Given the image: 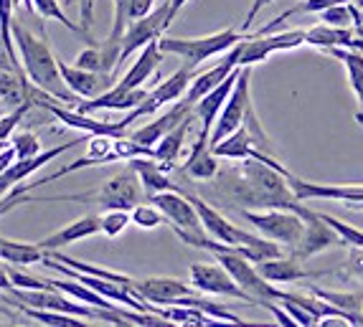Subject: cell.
Returning a JSON list of instances; mask_svg holds the SVG:
<instances>
[{"label":"cell","mask_w":363,"mask_h":327,"mask_svg":"<svg viewBox=\"0 0 363 327\" xmlns=\"http://www.w3.org/2000/svg\"><path fill=\"white\" fill-rule=\"evenodd\" d=\"M188 115H194V104L181 97L178 102H173V107H170L165 115H160L157 120H152L150 125H145V127L130 132L128 137H133L135 142H140V145H145V147H155L157 139L163 137L165 132H170L176 125H181Z\"/></svg>","instance_id":"obj_20"},{"label":"cell","mask_w":363,"mask_h":327,"mask_svg":"<svg viewBox=\"0 0 363 327\" xmlns=\"http://www.w3.org/2000/svg\"><path fill=\"white\" fill-rule=\"evenodd\" d=\"M163 56L165 54L160 51V46H157V38L155 41H150L147 46H143V49L138 51L135 64L125 71L122 79H117V84L125 86V89H138V86H143L147 79H150L152 74L157 71V67L163 64Z\"/></svg>","instance_id":"obj_23"},{"label":"cell","mask_w":363,"mask_h":327,"mask_svg":"<svg viewBox=\"0 0 363 327\" xmlns=\"http://www.w3.org/2000/svg\"><path fill=\"white\" fill-rule=\"evenodd\" d=\"M152 206L160 208V213L165 216V224L173 231H194V234H206L201 226V218L196 213L194 203L186 198V193L181 190H163L147 198Z\"/></svg>","instance_id":"obj_11"},{"label":"cell","mask_w":363,"mask_h":327,"mask_svg":"<svg viewBox=\"0 0 363 327\" xmlns=\"http://www.w3.org/2000/svg\"><path fill=\"white\" fill-rule=\"evenodd\" d=\"M11 36L21 56V64H23V74L28 76L30 84L51 94L61 104H79V97L74 91H69V86L61 79L59 59L54 56L46 38L33 33L28 25L21 23V18L11 21Z\"/></svg>","instance_id":"obj_2"},{"label":"cell","mask_w":363,"mask_h":327,"mask_svg":"<svg viewBox=\"0 0 363 327\" xmlns=\"http://www.w3.org/2000/svg\"><path fill=\"white\" fill-rule=\"evenodd\" d=\"M145 86H138V89H125V86L115 84L112 89L102 91L99 97H91L79 102L77 109L79 112H99V109H107V112H130V109L140 107L143 99L147 97Z\"/></svg>","instance_id":"obj_19"},{"label":"cell","mask_w":363,"mask_h":327,"mask_svg":"<svg viewBox=\"0 0 363 327\" xmlns=\"http://www.w3.org/2000/svg\"><path fill=\"white\" fill-rule=\"evenodd\" d=\"M155 8V0H115V18H112V28H109L107 41L120 43L122 33L133 21L143 18Z\"/></svg>","instance_id":"obj_28"},{"label":"cell","mask_w":363,"mask_h":327,"mask_svg":"<svg viewBox=\"0 0 363 327\" xmlns=\"http://www.w3.org/2000/svg\"><path fill=\"white\" fill-rule=\"evenodd\" d=\"M255 107L252 104V67H239V76H236V84L231 89L229 99L224 102L221 112H218L216 122H213L211 134H208V145H218L224 137H229L231 132L242 127L244 120H247L249 109Z\"/></svg>","instance_id":"obj_6"},{"label":"cell","mask_w":363,"mask_h":327,"mask_svg":"<svg viewBox=\"0 0 363 327\" xmlns=\"http://www.w3.org/2000/svg\"><path fill=\"white\" fill-rule=\"evenodd\" d=\"M59 71H61L64 84L69 86V91H74V94L82 99L99 97L102 91L112 89V86L117 84V74L89 71V69L74 67V64H64L61 59H59Z\"/></svg>","instance_id":"obj_15"},{"label":"cell","mask_w":363,"mask_h":327,"mask_svg":"<svg viewBox=\"0 0 363 327\" xmlns=\"http://www.w3.org/2000/svg\"><path fill=\"white\" fill-rule=\"evenodd\" d=\"M94 234H99V216L89 213V216L77 218V221H72L69 226H64V229H59L56 234H51V236H46L43 241H38V246H41L43 251H56V248L77 243V241H82V239L94 236Z\"/></svg>","instance_id":"obj_24"},{"label":"cell","mask_w":363,"mask_h":327,"mask_svg":"<svg viewBox=\"0 0 363 327\" xmlns=\"http://www.w3.org/2000/svg\"><path fill=\"white\" fill-rule=\"evenodd\" d=\"M30 3H33V13L41 16V21H59V23L67 25L72 33L82 36L84 41L94 43V38H89V30H84L82 25L74 23L72 18H67V13H64V8L59 6V0H30Z\"/></svg>","instance_id":"obj_32"},{"label":"cell","mask_w":363,"mask_h":327,"mask_svg":"<svg viewBox=\"0 0 363 327\" xmlns=\"http://www.w3.org/2000/svg\"><path fill=\"white\" fill-rule=\"evenodd\" d=\"M305 46V30H282V33H255V36H244L236 43L239 49V67H255L262 64L277 51H292Z\"/></svg>","instance_id":"obj_7"},{"label":"cell","mask_w":363,"mask_h":327,"mask_svg":"<svg viewBox=\"0 0 363 327\" xmlns=\"http://www.w3.org/2000/svg\"><path fill=\"white\" fill-rule=\"evenodd\" d=\"M21 312L30 320L41 322V325L51 327H86V322H82V317L67 315V312H54V309H38V307H23L21 304Z\"/></svg>","instance_id":"obj_34"},{"label":"cell","mask_w":363,"mask_h":327,"mask_svg":"<svg viewBox=\"0 0 363 327\" xmlns=\"http://www.w3.org/2000/svg\"><path fill=\"white\" fill-rule=\"evenodd\" d=\"M13 160H16V152H13L11 145H8L6 150H0V176H3V170H6L8 165L13 163Z\"/></svg>","instance_id":"obj_44"},{"label":"cell","mask_w":363,"mask_h":327,"mask_svg":"<svg viewBox=\"0 0 363 327\" xmlns=\"http://www.w3.org/2000/svg\"><path fill=\"white\" fill-rule=\"evenodd\" d=\"M194 120H196V115H188L181 125H176L170 132H165L163 137L157 139V145L152 147L157 163L168 165L170 170L176 168V163L181 160V152H183V145H186L188 132H191V127H194Z\"/></svg>","instance_id":"obj_27"},{"label":"cell","mask_w":363,"mask_h":327,"mask_svg":"<svg viewBox=\"0 0 363 327\" xmlns=\"http://www.w3.org/2000/svg\"><path fill=\"white\" fill-rule=\"evenodd\" d=\"M0 115H6V107H3V104H0Z\"/></svg>","instance_id":"obj_48"},{"label":"cell","mask_w":363,"mask_h":327,"mask_svg":"<svg viewBox=\"0 0 363 327\" xmlns=\"http://www.w3.org/2000/svg\"><path fill=\"white\" fill-rule=\"evenodd\" d=\"M320 218L335 231V234H338L340 246H363V229H356V226L345 224V221L330 216V213H320Z\"/></svg>","instance_id":"obj_37"},{"label":"cell","mask_w":363,"mask_h":327,"mask_svg":"<svg viewBox=\"0 0 363 327\" xmlns=\"http://www.w3.org/2000/svg\"><path fill=\"white\" fill-rule=\"evenodd\" d=\"M133 294L150 304H173L176 299L196 294V289L191 285H186L183 279L176 277H145V279H135Z\"/></svg>","instance_id":"obj_14"},{"label":"cell","mask_w":363,"mask_h":327,"mask_svg":"<svg viewBox=\"0 0 363 327\" xmlns=\"http://www.w3.org/2000/svg\"><path fill=\"white\" fill-rule=\"evenodd\" d=\"M130 221H133L138 229L150 231V229H157V226H163L165 216L160 213V208L157 206H152V203H143V200H140L138 206L130 211Z\"/></svg>","instance_id":"obj_36"},{"label":"cell","mask_w":363,"mask_h":327,"mask_svg":"<svg viewBox=\"0 0 363 327\" xmlns=\"http://www.w3.org/2000/svg\"><path fill=\"white\" fill-rule=\"evenodd\" d=\"M247 33L236 28H224L218 33H211V36H194V38H183V36H160L157 38V46L163 54L178 56L188 64V67H199L206 59H213V56L226 54L229 49H234L236 43L242 41Z\"/></svg>","instance_id":"obj_4"},{"label":"cell","mask_w":363,"mask_h":327,"mask_svg":"<svg viewBox=\"0 0 363 327\" xmlns=\"http://www.w3.org/2000/svg\"><path fill=\"white\" fill-rule=\"evenodd\" d=\"M292 193L300 200H340V203H361L363 185H325V183H310L297 176H287Z\"/></svg>","instance_id":"obj_17"},{"label":"cell","mask_w":363,"mask_h":327,"mask_svg":"<svg viewBox=\"0 0 363 327\" xmlns=\"http://www.w3.org/2000/svg\"><path fill=\"white\" fill-rule=\"evenodd\" d=\"M356 28H335V25H313L305 30V43L313 49H356Z\"/></svg>","instance_id":"obj_26"},{"label":"cell","mask_w":363,"mask_h":327,"mask_svg":"<svg viewBox=\"0 0 363 327\" xmlns=\"http://www.w3.org/2000/svg\"><path fill=\"white\" fill-rule=\"evenodd\" d=\"M196 76V69L188 67V64H183L181 69H178L173 76H168V79H163L160 84L155 86V89L147 91V97L143 99V104L135 109H130L128 115H125V122L128 125H133L135 120H140V117L145 115H155L157 109L165 107V104H173L178 102V99L186 94L188 84H191V79Z\"/></svg>","instance_id":"obj_9"},{"label":"cell","mask_w":363,"mask_h":327,"mask_svg":"<svg viewBox=\"0 0 363 327\" xmlns=\"http://www.w3.org/2000/svg\"><path fill=\"white\" fill-rule=\"evenodd\" d=\"M218 193L229 195L244 208H287L303 213L305 200L292 193L287 176L290 170H277L257 158H244L231 170H218Z\"/></svg>","instance_id":"obj_1"},{"label":"cell","mask_w":363,"mask_h":327,"mask_svg":"<svg viewBox=\"0 0 363 327\" xmlns=\"http://www.w3.org/2000/svg\"><path fill=\"white\" fill-rule=\"evenodd\" d=\"M130 224H133V221H130V211L107 208V211L99 216V234H104V236H109V239H117Z\"/></svg>","instance_id":"obj_35"},{"label":"cell","mask_w":363,"mask_h":327,"mask_svg":"<svg viewBox=\"0 0 363 327\" xmlns=\"http://www.w3.org/2000/svg\"><path fill=\"white\" fill-rule=\"evenodd\" d=\"M41 259L43 248L38 243L0 236V261H6L11 267H28V264H38Z\"/></svg>","instance_id":"obj_31"},{"label":"cell","mask_w":363,"mask_h":327,"mask_svg":"<svg viewBox=\"0 0 363 327\" xmlns=\"http://www.w3.org/2000/svg\"><path fill=\"white\" fill-rule=\"evenodd\" d=\"M356 49L363 51V38H356Z\"/></svg>","instance_id":"obj_46"},{"label":"cell","mask_w":363,"mask_h":327,"mask_svg":"<svg viewBox=\"0 0 363 327\" xmlns=\"http://www.w3.org/2000/svg\"><path fill=\"white\" fill-rule=\"evenodd\" d=\"M234 69H239V49H236V46L226 51L224 61H218L213 69H208V71H203V74H196L194 79H191V84H188L183 99H188L191 104H196L203 94H208L213 86L221 84V81H224Z\"/></svg>","instance_id":"obj_21"},{"label":"cell","mask_w":363,"mask_h":327,"mask_svg":"<svg viewBox=\"0 0 363 327\" xmlns=\"http://www.w3.org/2000/svg\"><path fill=\"white\" fill-rule=\"evenodd\" d=\"M300 216H303V221H305V229H303L300 241H297V246L290 251L295 259L305 261V259H310V256L323 254V251H328L330 246H338L340 243L338 234H335V231L323 221L318 211H313L310 206H305V211L300 213Z\"/></svg>","instance_id":"obj_12"},{"label":"cell","mask_w":363,"mask_h":327,"mask_svg":"<svg viewBox=\"0 0 363 327\" xmlns=\"http://www.w3.org/2000/svg\"><path fill=\"white\" fill-rule=\"evenodd\" d=\"M13 6H16V0H0V43H3V49L8 51V56L18 59V51H16V43H13V36H11Z\"/></svg>","instance_id":"obj_38"},{"label":"cell","mask_w":363,"mask_h":327,"mask_svg":"<svg viewBox=\"0 0 363 327\" xmlns=\"http://www.w3.org/2000/svg\"><path fill=\"white\" fill-rule=\"evenodd\" d=\"M133 165V170L138 173L140 185H143V193L150 198L155 193H163V190H181L176 183L170 180V168L163 163H157L155 158H133L128 160Z\"/></svg>","instance_id":"obj_22"},{"label":"cell","mask_w":363,"mask_h":327,"mask_svg":"<svg viewBox=\"0 0 363 327\" xmlns=\"http://www.w3.org/2000/svg\"><path fill=\"white\" fill-rule=\"evenodd\" d=\"M269 3H274V0H252V6H249L247 16H244V23H242V30L252 28V23H255V18L259 16L262 11H264Z\"/></svg>","instance_id":"obj_41"},{"label":"cell","mask_w":363,"mask_h":327,"mask_svg":"<svg viewBox=\"0 0 363 327\" xmlns=\"http://www.w3.org/2000/svg\"><path fill=\"white\" fill-rule=\"evenodd\" d=\"M239 213H242L244 221H249L259 231L262 236L272 239V241L290 248V251L303 236L305 221L295 211H287V208H242Z\"/></svg>","instance_id":"obj_5"},{"label":"cell","mask_w":363,"mask_h":327,"mask_svg":"<svg viewBox=\"0 0 363 327\" xmlns=\"http://www.w3.org/2000/svg\"><path fill=\"white\" fill-rule=\"evenodd\" d=\"M188 0H168V6H170V18L176 21V16L183 11V6H186Z\"/></svg>","instance_id":"obj_45"},{"label":"cell","mask_w":363,"mask_h":327,"mask_svg":"<svg viewBox=\"0 0 363 327\" xmlns=\"http://www.w3.org/2000/svg\"><path fill=\"white\" fill-rule=\"evenodd\" d=\"M82 139L84 137H79V139H69V142H64L61 147H51V150H41L38 155H33V158H16L11 165H8L6 170H3V176H0V200L6 198L8 193H11L16 185H21V183L26 180V178H30L36 170H41L43 165H49L51 160L61 158L67 150H72V147L82 145Z\"/></svg>","instance_id":"obj_13"},{"label":"cell","mask_w":363,"mask_h":327,"mask_svg":"<svg viewBox=\"0 0 363 327\" xmlns=\"http://www.w3.org/2000/svg\"><path fill=\"white\" fill-rule=\"evenodd\" d=\"M348 272L351 277H356L361 282L363 292V246H351V254H348Z\"/></svg>","instance_id":"obj_40"},{"label":"cell","mask_w":363,"mask_h":327,"mask_svg":"<svg viewBox=\"0 0 363 327\" xmlns=\"http://www.w3.org/2000/svg\"><path fill=\"white\" fill-rule=\"evenodd\" d=\"M183 173L188 178H196V180H211V178H216L218 163L206 139H196L194 142L186 163H183Z\"/></svg>","instance_id":"obj_29"},{"label":"cell","mask_w":363,"mask_h":327,"mask_svg":"<svg viewBox=\"0 0 363 327\" xmlns=\"http://www.w3.org/2000/svg\"><path fill=\"white\" fill-rule=\"evenodd\" d=\"M143 185H140L138 173L133 170V165L117 170L115 176L107 178V180L94 190H86V193H67V195H41L36 200H77V203H97L104 211L107 208H122V211H133L143 200Z\"/></svg>","instance_id":"obj_3"},{"label":"cell","mask_w":363,"mask_h":327,"mask_svg":"<svg viewBox=\"0 0 363 327\" xmlns=\"http://www.w3.org/2000/svg\"><path fill=\"white\" fill-rule=\"evenodd\" d=\"M11 147H13V152H16V158H21V160L33 158V155L41 152V142H38V137L33 132H13Z\"/></svg>","instance_id":"obj_39"},{"label":"cell","mask_w":363,"mask_h":327,"mask_svg":"<svg viewBox=\"0 0 363 327\" xmlns=\"http://www.w3.org/2000/svg\"><path fill=\"white\" fill-rule=\"evenodd\" d=\"M11 289H13L11 274H8L6 261H0V292H11Z\"/></svg>","instance_id":"obj_42"},{"label":"cell","mask_w":363,"mask_h":327,"mask_svg":"<svg viewBox=\"0 0 363 327\" xmlns=\"http://www.w3.org/2000/svg\"><path fill=\"white\" fill-rule=\"evenodd\" d=\"M191 274V287L201 294H213V297H229V299H242V302H252L247 292L236 285L231 274L226 272L221 264H191L188 269Z\"/></svg>","instance_id":"obj_10"},{"label":"cell","mask_w":363,"mask_h":327,"mask_svg":"<svg viewBox=\"0 0 363 327\" xmlns=\"http://www.w3.org/2000/svg\"><path fill=\"white\" fill-rule=\"evenodd\" d=\"M328 54L343 61L345 74H348V84H351L353 94L358 99V115L356 122L363 125V51L358 49H328Z\"/></svg>","instance_id":"obj_30"},{"label":"cell","mask_w":363,"mask_h":327,"mask_svg":"<svg viewBox=\"0 0 363 327\" xmlns=\"http://www.w3.org/2000/svg\"><path fill=\"white\" fill-rule=\"evenodd\" d=\"M91 8H94V0H84V6H82V28H84V30H89Z\"/></svg>","instance_id":"obj_43"},{"label":"cell","mask_w":363,"mask_h":327,"mask_svg":"<svg viewBox=\"0 0 363 327\" xmlns=\"http://www.w3.org/2000/svg\"><path fill=\"white\" fill-rule=\"evenodd\" d=\"M170 23H173V18H170L168 0H165L163 6L152 8L147 16L133 21V23L125 28V33H122V38H120V67L133 54H138L143 46H147L150 41H155V38L163 36Z\"/></svg>","instance_id":"obj_8"},{"label":"cell","mask_w":363,"mask_h":327,"mask_svg":"<svg viewBox=\"0 0 363 327\" xmlns=\"http://www.w3.org/2000/svg\"><path fill=\"white\" fill-rule=\"evenodd\" d=\"M356 36H358V38H363V23H361V25H358V28H356Z\"/></svg>","instance_id":"obj_47"},{"label":"cell","mask_w":363,"mask_h":327,"mask_svg":"<svg viewBox=\"0 0 363 327\" xmlns=\"http://www.w3.org/2000/svg\"><path fill=\"white\" fill-rule=\"evenodd\" d=\"M236 76H239V69H234V71H231L221 84L213 86L208 94H203V97L194 104V115H196V120L201 122V132L196 139H206L208 142V134H211L213 122H216V117H218V112H221V107H224V102L229 99L231 89H234V84H236Z\"/></svg>","instance_id":"obj_18"},{"label":"cell","mask_w":363,"mask_h":327,"mask_svg":"<svg viewBox=\"0 0 363 327\" xmlns=\"http://www.w3.org/2000/svg\"><path fill=\"white\" fill-rule=\"evenodd\" d=\"M30 81L21 67H0V104L8 109H16L28 102Z\"/></svg>","instance_id":"obj_25"},{"label":"cell","mask_w":363,"mask_h":327,"mask_svg":"<svg viewBox=\"0 0 363 327\" xmlns=\"http://www.w3.org/2000/svg\"><path fill=\"white\" fill-rule=\"evenodd\" d=\"M257 272L267 279V282H272V285H292V282H305V279H320L328 277V274H335V272H315V269H305L303 261L295 259V256H274V259H264L257 264Z\"/></svg>","instance_id":"obj_16"},{"label":"cell","mask_w":363,"mask_h":327,"mask_svg":"<svg viewBox=\"0 0 363 327\" xmlns=\"http://www.w3.org/2000/svg\"><path fill=\"white\" fill-rule=\"evenodd\" d=\"M320 21L328 25H335V28H358L363 23V16L356 8V3H338V6L320 11Z\"/></svg>","instance_id":"obj_33"}]
</instances>
